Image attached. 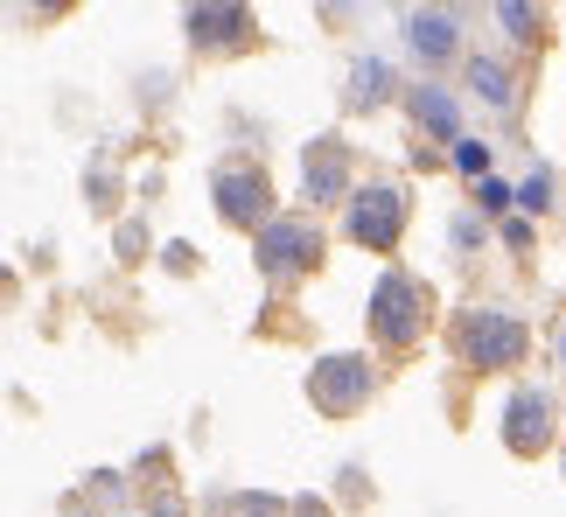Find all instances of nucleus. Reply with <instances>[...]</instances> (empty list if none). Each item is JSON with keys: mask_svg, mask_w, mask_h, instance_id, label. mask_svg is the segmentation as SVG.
I'll return each instance as SVG.
<instances>
[{"mask_svg": "<svg viewBox=\"0 0 566 517\" xmlns=\"http://www.w3.org/2000/svg\"><path fill=\"white\" fill-rule=\"evenodd\" d=\"M217 210H224L231 224H259V218H266V176L245 168V161L217 168Z\"/></svg>", "mask_w": 566, "mask_h": 517, "instance_id": "nucleus-2", "label": "nucleus"}, {"mask_svg": "<svg viewBox=\"0 0 566 517\" xmlns=\"http://www.w3.org/2000/svg\"><path fill=\"white\" fill-rule=\"evenodd\" d=\"M469 92L490 98V105H511V71H504V63H490V56H475L469 63Z\"/></svg>", "mask_w": 566, "mask_h": 517, "instance_id": "nucleus-8", "label": "nucleus"}, {"mask_svg": "<svg viewBox=\"0 0 566 517\" xmlns=\"http://www.w3.org/2000/svg\"><path fill=\"white\" fill-rule=\"evenodd\" d=\"M336 182H343V161H336V155L308 161V189H336Z\"/></svg>", "mask_w": 566, "mask_h": 517, "instance_id": "nucleus-10", "label": "nucleus"}, {"mask_svg": "<svg viewBox=\"0 0 566 517\" xmlns=\"http://www.w3.org/2000/svg\"><path fill=\"white\" fill-rule=\"evenodd\" d=\"M553 441V399L546 392H517L511 399V447L517 455H532V447Z\"/></svg>", "mask_w": 566, "mask_h": 517, "instance_id": "nucleus-4", "label": "nucleus"}, {"mask_svg": "<svg viewBox=\"0 0 566 517\" xmlns=\"http://www.w3.org/2000/svg\"><path fill=\"white\" fill-rule=\"evenodd\" d=\"M406 35H412V50H420V56H448L454 50V14H412Z\"/></svg>", "mask_w": 566, "mask_h": 517, "instance_id": "nucleus-7", "label": "nucleus"}, {"mask_svg": "<svg viewBox=\"0 0 566 517\" xmlns=\"http://www.w3.org/2000/svg\"><path fill=\"white\" fill-rule=\"evenodd\" d=\"M385 84H391L385 63H357V98H385Z\"/></svg>", "mask_w": 566, "mask_h": 517, "instance_id": "nucleus-9", "label": "nucleus"}, {"mask_svg": "<svg viewBox=\"0 0 566 517\" xmlns=\"http://www.w3.org/2000/svg\"><path fill=\"white\" fill-rule=\"evenodd\" d=\"M469 357L490 363V371H504V363L525 357V329H517L511 315H475L469 321Z\"/></svg>", "mask_w": 566, "mask_h": 517, "instance_id": "nucleus-3", "label": "nucleus"}, {"mask_svg": "<svg viewBox=\"0 0 566 517\" xmlns=\"http://www.w3.org/2000/svg\"><path fill=\"white\" fill-rule=\"evenodd\" d=\"M406 300H420V287H412L406 273H391L385 287H378V308H385V315H378V329H385L391 342H406V336H412V315H406Z\"/></svg>", "mask_w": 566, "mask_h": 517, "instance_id": "nucleus-6", "label": "nucleus"}, {"mask_svg": "<svg viewBox=\"0 0 566 517\" xmlns=\"http://www.w3.org/2000/svg\"><path fill=\"white\" fill-rule=\"evenodd\" d=\"M454 161H462V176H483V168H490V155H483V147H462Z\"/></svg>", "mask_w": 566, "mask_h": 517, "instance_id": "nucleus-11", "label": "nucleus"}, {"mask_svg": "<svg viewBox=\"0 0 566 517\" xmlns=\"http://www.w3.org/2000/svg\"><path fill=\"white\" fill-rule=\"evenodd\" d=\"M399 218H406V210H399V189H371V197L357 203V239L385 252L391 239H399Z\"/></svg>", "mask_w": 566, "mask_h": 517, "instance_id": "nucleus-5", "label": "nucleus"}, {"mask_svg": "<svg viewBox=\"0 0 566 517\" xmlns=\"http://www.w3.org/2000/svg\"><path fill=\"white\" fill-rule=\"evenodd\" d=\"M322 258V239L301 218H280V224H266V239H259V266L266 273H301V266H315Z\"/></svg>", "mask_w": 566, "mask_h": 517, "instance_id": "nucleus-1", "label": "nucleus"}]
</instances>
